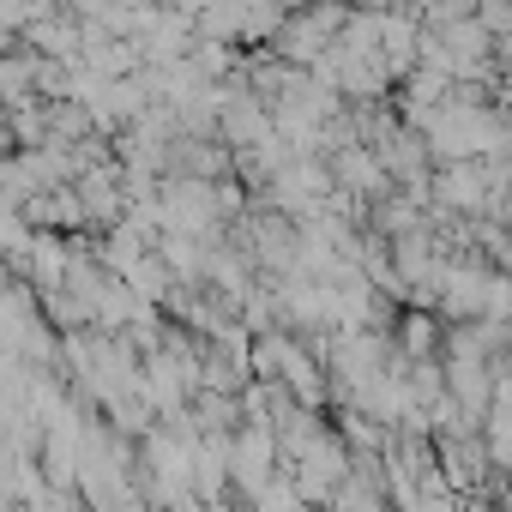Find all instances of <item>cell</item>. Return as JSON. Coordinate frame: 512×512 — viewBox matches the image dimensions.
Returning a JSON list of instances; mask_svg holds the SVG:
<instances>
[{
    "label": "cell",
    "instance_id": "1",
    "mask_svg": "<svg viewBox=\"0 0 512 512\" xmlns=\"http://www.w3.org/2000/svg\"><path fill=\"white\" fill-rule=\"evenodd\" d=\"M434 193H440L452 211H482L494 187H488V175H482L476 163H446V175L434 181Z\"/></svg>",
    "mask_w": 512,
    "mask_h": 512
},
{
    "label": "cell",
    "instance_id": "2",
    "mask_svg": "<svg viewBox=\"0 0 512 512\" xmlns=\"http://www.w3.org/2000/svg\"><path fill=\"white\" fill-rule=\"evenodd\" d=\"M404 350H410V356H428V350H434V320H428V314H410V320H404Z\"/></svg>",
    "mask_w": 512,
    "mask_h": 512
},
{
    "label": "cell",
    "instance_id": "3",
    "mask_svg": "<svg viewBox=\"0 0 512 512\" xmlns=\"http://www.w3.org/2000/svg\"><path fill=\"white\" fill-rule=\"evenodd\" d=\"M500 512H512V476H506V488H500Z\"/></svg>",
    "mask_w": 512,
    "mask_h": 512
}]
</instances>
